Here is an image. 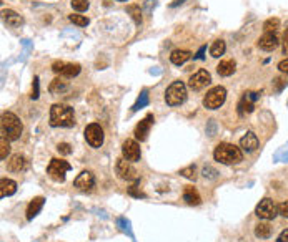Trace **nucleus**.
I'll return each instance as SVG.
<instances>
[{
    "label": "nucleus",
    "instance_id": "f257e3e1",
    "mask_svg": "<svg viewBox=\"0 0 288 242\" xmlns=\"http://www.w3.org/2000/svg\"><path fill=\"white\" fill-rule=\"evenodd\" d=\"M75 125L74 108L63 103H55L50 108V126L53 128H70Z\"/></svg>",
    "mask_w": 288,
    "mask_h": 242
},
{
    "label": "nucleus",
    "instance_id": "f03ea898",
    "mask_svg": "<svg viewBox=\"0 0 288 242\" xmlns=\"http://www.w3.org/2000/svg\"><path fill=\"white\" fill-rule=\"evenodd\" d=\"M215 161L222 163V164H239L240 161H243V153H241V148L230 143H220L215 148L213 151Z\"/></svg>",
    "mask_w": 288,
    "mask_h": 242
},
{
    "label": "nucleus",
    "instance_id": "7ed1b4c3",
    "mask_svg": "<svg viewBox=\"0 0 288 242\" xmlns=\"http://www.w3.org/2000/svg\"><path fill=\"white\" fill-rule=\"evenodd\" d=\"M0 125H2V136H5L7 139L17 141L20 138L24 126H22V121L13 115V113L3 111L2 113V123H0Z\"/></svg>",
    "mask_w": 288,
    "mask_h": 242
},
{
    "label": "nucleus",
    "instance_id": "20e7f679",
    "mask_svg": "<svg viewBox=\"0 0 288 242\" xmlns=\"http://www.w3.org/2000/svg\"><path fill=\"white\" fill-rule=\"evenodd\" d=\"M187 100V86L184 81H173L165 91V102L170 106H180Z\"/></svg>",
    "mask_w": 288,
    "mask_h": 242
},
{
    "label": "nucleus",
    "instance_id": "39448f33",
    "mask_svg": "<svg viewBox=\"0 0 288 242\" xmlns=\"http://www.w3.org/2000/svg\"><path fill=\"white\" fill-rule=\"evenodd\" d=\"M227 100V90L223 86H213L212 90L207 91L203 98V106L208 109H218Z\"/></svg>",
    "mask_w": 288,
    "mask_h": 242
},
{
    "label": "nucleus",
    "instance_id": "423d86ee",
    "mask_svg": "<svg viewBox=\"0 0 288 242\" xmlns=\"http://www.w3.org/2000/svg\"><path fill=\"white\" fill-rule=\"evenodd\" d=\"M72 170V166L63 159H57L53 158L50 161L48 168H47V174L50 176V179L57 181V182H63L65 181V174Z\"/></svg>",
    "mask_w": 288,
    "mask_h": 242
},
{
    "label": "nucleus",
    "instance_id": "0eeeda50",
    "mask_svg": "<svg viewBox=\"0 0 288 242\" xmlns=\"http://www.w3.org/2000/svg\"><path fill=\"white\" fill-rule=\"evenodd\" d=\"M255 214H257L260 219H265V221H272V219H275L278 216V206H277L275 201H272L270 198H265V199H262L257 204Z\"/></svg>",
    "mask_w": 288,
    "mask_h": 242
},
{
    "label": "nucleus",
    "instance_id": "6e6552de",
    "mask_svg": "<svg viewBox=\"0 0 288 242\" xmlns=\"http://www.w3.org/2000/svg\"><path fill=\"white\" fill-rule=\"evenodd\" d=\"M103 130L98 123H90L89 126L85 128V139L92 148H100L103 144Z\"/></svg>",
    "mask_w": 288,
    "mask_h": 242
},
{
    "label": "nucleus",
    "instance_id": "1a4fd4ad",
    "mask_svg": "<svg viewBox=\"0 0 288 242\" xmlns=\"http://www.w3.org/2000/svg\"><path fill=\"white\" fill-rule=\"evenodd\" d=\"M210 83H212V75H210L205 68H200L198 71H195L193 75L190 76L189 88L193 91H198V90H203L205 86H208Z\"/></svg>",
    "mask_w": 288,
    "mask_h": 242
},
{
    "label": "nucleus",
    "instance_id": "9d476101",
    "mask_svg": "<svg viewBox=\"0 0 288 242\" xmlns=\"http://www.w3.org/2000/svg\"><path fill=\"white\" fill-rule=\"evenodd\" d=\"M115 171H117L118 177H120V179H123V181H137V179H139L135 168L132 166V161H127L125 158L117 159Z\"/></svg>",
    "mask_w": 288,
    "mask_h": 242
},
{
    "label": "nucleus",
    "instance_id": "9b49d317",
    "mask_svg": "<svg viewBox=\"0 0 288 242\" xmlns=\"http://www.w3.org/2000/svg\"><path fill=\"white\" fill-rule=\"evenodd\" d=\"M122 154H123V158H125L127 161H132V163L139 161L140 156H142L140 144L137 143L135 139L123 141V144H122Z\"/></svg>",
    "mask_w": 288,
    "mask_h": 242
},
{
    "label": "nucleus",
    "instance_id": "f8f14e48",
    "mask_svg": "<svg viewBox=\"0 0 288 242\" xmlns=\"http://www.w3.org/2000/svg\"><path fill=\"white\" fill-rule=\"evenodd\" d=\"M74 186L79 191H90L95 186V176L92 171H82L79 176L75 177Z\"/></svg>",
    "mask_w": 288,
    "mask_h": 242
},
{
    "label": "nucleus",
    "instance_id": "ddd939ff",
    "mask_svg": "<svg viewBox=\"0 0 288 242\" xmlns=\"http://www.w3.org/2000/svg\"><path fill=\"white\" fill-rule=\"evenodd\" d=\"M257 93H253V91H248V93L243 95V98L240 100L239 103V113L240 116H246L250 115L251 111H253L255 108V100H257Z\"/></svg>",
    "mask_w": 288,
    "mask_h": 242
},
{
    "label": "nucleus",
    "instance_id": "4468645a",
    "mask_svg": "<svg viewBox=\"0 0 288 242\" xmlns=\"http://www.w3.org/2000/svg\"><path fill=\"white\" fill-rule=\"evenodd\" d=\"M153 125V115H148L142 120L139 125H137L135 128V138L139 139V141H145L148 138V133H150V128H152Z\"/></svg>",
    "mask_w": 288,
    "mask_h": 242
},
{
    "label": "nucleus",
    "instance_id": "2eb2a0df",
    "mask_svg": "<svg viewBox=\"0 0 288 242\" xmlns=\"http://www.w3.org/2000/svg\"><path fill=\"white\" fill-rule=\"evenodd\" d=\"M258 144H260V141L253 131H248V133L240 139V148L246 153H253L255 149L258 148Z\"/></svg>",
    "mask_w": 288,
    "mask_h": 242
},
{
    "label": "nucleus",
    "instance_id": "dca6fc26",
    "mask_svg": "<svg viewBox=\"0 0 288 242\" xmlns=\"http://www.w3.org/2000/svg\"><path fill=\"white\" fill-rule=\"evenodd\" d=\"M278 36L275 34H263L258 40V47L265 52H272L278 47Z\"/></svg>",
    "mask_w": 288,
    "mask_h": 242
},
{
    "label": "nucleus",
    "instance_id": "f3484780",
    "mask_svg": "<svg viewBox=\"0 0 288 242\" xmlns=\"http://www.w3.org/2000/svg\"><path fill=\"white\" fill-rule=\"evenodd\" d=\"M27 166V159L22 154H13V156L7 161V170L12 173H20L24 171Z\"/></svg>",
    "mask_w": 288,
    "mask_h": 242
},
{
    "label": "nucleus",
    "instance_id": "a211bd4d",
    "mask_svg": "<svg viewBox=\"0 0 288 242\" xmlns=\"http://www.w3.org/2000/svg\"><path fill=\"white\" fill-rule=\"evenodd\" d=\"M44 203H45V199L42 198V196L34 198L30 201V204L27 206V219H29V221H32V219H34L40 212V209L44 207Z\"/></svg>",
    "mask_w": 288,
    "mask_h": 242
},
{
    "label": "nucleus",
    "instance_id": "6ab92c4d",
    "mask_svg": "<svg viewBox=\"0 0 288 242\" xmlns=\"http://www.w3.org/2000/svg\"><path fill=\"white\" fill-rule=\"evenodd\" d=\"M184 201L189 204V206H198V204L202 203V198H200V194L196 193L195 188L187 186L185 191H184Z\"/></svg>",
    "mask_w": 288,
    "mask_h": 242
},
{
    "label": "nucleus",
    "instance_id": "aec40b11",
    "mask_svg": "<svg viewBox=\"0 0 288 242\" xmlns=\"http://www.w3.org/2000/svg\"><path fill=\"white\" fill-rule=\"evenodd\" d=\"M3 20H5V24L8 27H12V29H17V27H20L24 24V18L13 10H3Z\"/></svg>",
    "mask_w": 288,
    "mask_h": 242
},
{
    "label": "nucleus",
    "instance_id": "412c9836",
    "mask_svg": "<svg viewBox=\"0 0 288 242\" xmlns=\"http://www.w3.org/2000/svg\"><path fill=\"white\" fill-rule=\"evenodd\" d=\"M15 191H17V182L12 179H7V177H2V181H0V196L7 198V196L15 194Z\"/></svg>",
    "mask_w": 288,
    "mask_h": 242
},
{
    "label": "nucleus",
    "instance_id": "4be33fe9",
    "mask_svg": "<svg viewBox=\"0 0 288 242\" xmlns=\"http://www.w3.org/2000/svg\"><path fill=\"white\" fill-rule=\"evenodd\" d=\"M192 58V53L187 52V50H173V52L170 53V62L173 63V65H184L185 62H189Z\"/></svg>",
    "mask_w": 288,
    "mask_h": 242
},
{
    "label": "nucleus",
    "instance_id": "5701e85b",
    "mask_svg": "<svg viewBox=\"0 0 288 242\" xmlns=\"http://www.w3.org/2000/svg\"><path fill=\"white\" fill-rule=\"evenodd\" d=\"M235 68H237L235 60H222L220 63H218L217 71L220 76H230L235 73Z\"/></svg>",
    "mask_w": 288,
    "mask_h": 242
},
{
    "label": "nucleus",
    "instance_id": "b1692460",
    "mask_svg": "<svg viewBox=\"0 0 288 242\" xmlns=\"http://www.w3.org/2000/svg\"><path fill=\"white\" fill-rule=\"evenodd\" d=\"M80 73V65L79 63H65V67L62 68V71L58 73L63 78H74Z\"/></svg>",
    "mask_w": 288,
    "mask_h": 242
},
{
    "label": "nucleus",
    "instance_id": "393cba45",
    "mask_svg": "<svg viewBox=\"0 0 288 242\" xmlns=\"http://www.w3.org/2000/svg\"><path fill=\"white\" fill-rule=\"evenodd\" d=\"M68 88V81H65L62 76H57V78L52 80V83L48 86V91L50 93H62Z\"/></svg>",
    "mask_w": 288,
    "mask_h": 242
},
{
    "label": "nucleus",
    "instance_id": "a878e982",
    "mask_svg": "<svg viewBox=\"0 0 288 242\" xmlns=\"http://www.w3.org/2000/svg\"><path fill=\"white\" fill-rule=\"evenodd\" d=\"M225 42L223 40H215L212 43V47H210V55H212L213 58H220L223 53H225Z\"/></svg>",
    "mask_w": 288,
    "mask_h": 242
},
{
    "label": "nucleus",
    "instance_id": "bb28decb",
    "mask_svg": "<svg viewBox=\"0 0 288 242\" xmlns=\"http://www.w3.org/2000/svg\"><path fill=\"white\" fill-rule=\"evenodd\" d=\"M255 236L260 237V239H268L270 236H272V227L267 222H260L255 227Z\"/></svg>",
    "mask_w": 288,
    "mask_h": 242
},
{
    "label": "nucleus",
    "instance_id": "cd10ccee",
    "mask_svg": "<svg viewBox=\"0 0 288 242\" xmlns=\"http://www.w3.org/2000/svg\"><path fill=\"white\" fill-rule=\"evenodd\" d=\"M278 27H280V20H278V18H268L263 24V30H265V34H275L278 30Z\"/></svg>",
    "mask_w": 288,
    "mask_h": 242
},
{
    "label": "nucleus",
    "instance_id": "c85d7f7f",
    "mask_svg": "<svg viewBox=\"0 0 288 242\" xmlns=\"http://www.w3.org/2000/svg\"><path fill=\"white\" fill-rule=\"evenodd\" d=\"M68 20H70L72 24L79 25V27H87V25H89V18L84 17V15H77V13H72V15H68Z\"/></svg>",
    "mask_w": 288,
    "mask_h": 242
},
{
    "label": "nucleus",
    "instance_id": "c756f323",
    "mask_svg": "<svg viewBox=\"0 0 288 242\" xmlns=\"http://www.w3.org/2000/svg\"><path fill=\"white\" fill-rule=\"evenodd\" d=\"M8 141H10V139H7L5 136H2V138H0V158H2V159H5L7 154L10 153V144H8Z\"/></svg>",
    "mask_w": 288,
    "mask_h": 242
},
{
    "label": "nucleus",
    "instance_id": "7c9ffc66",
    "mask_svg": "<svg viewBox=\"0 0 288 242\" xmlns=\"http://www.w3.org/2000/svg\"><path fill=\"white\" fill-rule=\"evenodd\" d=\"M70 5L77 12H85L89 8V0H70Z\"/></svg>",
    "mask_w": 288,
    "mask_h": 242
},
{
    "label": "nucleus",
    "instance_id": "2f4dec72",
    "mask_svg": "<svg viewBox=\"0 0 288 242\" xmlns=\"http://www.w3.org/2000/svg\"><path fill=\"white\" fill-rule=\"evenodd\" d=\"M130 13H132V17H134V20H135V24L137 25H140L142 24V12H140V7H137V5H130L129 8H127Z\"/></svg>",
    "mask_w": 288,
    "mask_h": 242
},
{
    "label": "nucleus",
    "instance_id": "473e14b6",
    "mask_svg": "<svg viewBox=\"0 0 288 242\" xmlns=\"http://www.w3.org/2000/svg\"><path fill=\"white\" fill-rule=\"evenodd\" d=\"M180 174H184L187 179H190V181H195L196 179V170H195V166L184 168V170L180 171Z\"/></svg>",
    "mask_w": 288,
    "mask_h": 242
},
{
    "label": "nucleus",
    "instance_id": "72a5a7b5",
    "mask_svg": "<svg viewBox=\"0 0 288 242\" xmlns=\"http://www.w3.org/2000/svg\"><path fill=\"white\" fill-rule=\"evenodd\" d=\"M57 149H58V153H60V154H65V156H67V154H70V153H72V146L68 144V143H60V144L57 146Z\"/></svg>",
    "mask_w": 288,
    "mask_h": 242
},
{
    "label": "nucleus",
    "instance_id": "f704fd0d",
    "mask_svg": "<svg viewBox=\"0 0 288 242\" xmlns=\"http://www.w3.org/2000/svg\"><path fill=\"white\" fill-rule=\"evenodd\" d=\"M278 214H282L283 217H288V201H283L278 206Z\"/></svg>",
    "mask_w": 288,
    "mask_h": 242
},
{
    "label": "nucleus",
    "instance_id": "c9c22d12",
    "mask_svg": "<svg viewBox=\"0 0 288 242\" xmlns=\"http://www.w3.org/2000/svg\"><path fill=\"white\" fill-rule=\"evenodd\" d=\"M283 53L288 55V27H287L285 34H283Z\"/></svg>",
    "mask_w": 288,
    "mask_h": 242
},
{
    "label": "nucleus",
    "instance_id": "e433bc0d",
    "mask_svg": "<svg viewBox=\"0 0 288 242\" xmlns=\"http://www.w3.org/2000/svg\"><path fill=\"white\" fill-rule=\"evenodd\" d=\"M145 103H147V93L144 91V93H142V100H139V102H137V104L134 106V111H135V109H139V106H144Z\"/></svg>",
    "mask_w": 288,
    "mask_h": 242
},
{
    "label": "nucleus",
    "instance_id": "4c0bfd02",
    "mask_svg": "<svg viewBox=\"0 0 288 242\" xmlns=\"http://www.w3.org/2000/svg\"><path fill=\"white\" fill-rule=\"evenodd\" d=\"M63 67H65V63H63V62H53V65H52V70L55 71V73H60Z\"/></svg>",
    "mask_w": 288,
    "mask_h": 242
},
{
    "label": "nucleus",
    "instance_id": "58836bf2",
    "mask_svg": "<svg viewBox=\"0 0 288 242\" xmlns=\"http://www.w3.org/2000/svg\"><path fill=\"white\" fill-rule=\"evenodd\" d=\"M278 68H280V71L288 75V58H285V60H282L280 63H278Z\"/></svg>",
    "mask_w": 288,
    "mask_h": 242
},
{
    "label": "nucleus",
    "instance_id": "ea45409f",
    "mask_svg": "<svg viewBox=\"0 0 288 242\" xmlns=\"http://www.w3.org/2000/svg\"><path fill=\"white\" fill-rule=\"evenodd\" d=\"M135 188H137V186H130V188H129V193H130L132 196H135V198H145V194L139 193V191H137Z\"/></svg>",
    "mask_w": 288,
    "mask_h": 242
},
{
    "label": "nucleus",
    "instance_id": "a19ab883",
    "mask_svg": "<svg viewBox=\"0 0 288 242\" xmlns=\"http://www.w3.org/2000/svg\"><path fill=\"white\" fill-rule=\"evenodd\" d=\"M277 242H288V229H285V231H282V234L278 236V239H277Z\"/></svg>",
    "mask_w": 288,
    "mask_h": 242
},
{
    "label": "nucleus",
    "instance_id": "79ce46f5",
    "mask_svg": "<svg viewBox=\"0 0 288 242\" xmlns=\"http://www.w3.org/2000/svg\"><path fill=\"white\" fill-rule=\"evenodd\" d=\"M182 2H184V0H175V2H173V3H172V5H173V7H175V5H178V3H182Z\"/></svg>",
    "mask_w": 288,
    "mask_h": 242
},
{
    "label": "nucleus",
    "instance_id": "37998d69",
    "mask_svg": "<svg viewBox=\"0 0 288 242\" xmlns=\"http://www.w3.org/2000/svg\"><path fill=\"white\" fill-rule=\"evenodd\" d=\"M118 2H123V0H118Z\"/></svg>",
    "mask_w": 288,
    "mask_h": 242
}]
</instances>
